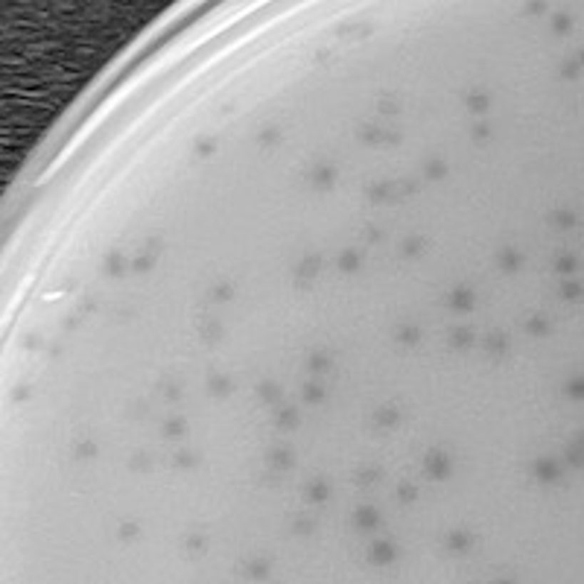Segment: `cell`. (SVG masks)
<instances>
[{
  "mask_svg": "<svg viewBox=\"0 0 584 584\" xmlns=\"http://www.w3.org/2000/svg\"><path fill=\"white\" fill-rule=\"evenodd\" d=\"M9 143L18 146V149H26L29 140H26V138H18V135H4V146H9Z\"/></svg>",
  "mask_w": 584,
  "mask_h": 584,
  "instance_id": "cell-3",
  "label": "cell"
},
{
  "mask_svg": "<svg viewBox=\"0 0 584 584\" xmlns=\"http://www.w3.org/2000/svg\"><path fill=\"white\" fill-rule=\"evenodd\" d=\"M0 108L6 111H26V114H53L58 108V103H50V100H21V97H4V103H0Z\"/></svg>",
  "mask_w": 584,
  "mask_h": 584,
  "instance_id": "cell-1",
  "label": "cell"
},
{
  "mask_svg": "<svg viewBox=\"0 0 584 584\" xmlns=\"http://www.w3.org/2000/svg\"><path fill=\"white\" fill-rule=\"evenodd\" d=\"M50 120V114H24V111H6L4 114V126H21V129H41Z\"/></svg>",
  "mask_w": 584,
  "mask_h": 584,
  "instance_id": "cell-2",
  "label": "cell"
}]
</instances>
